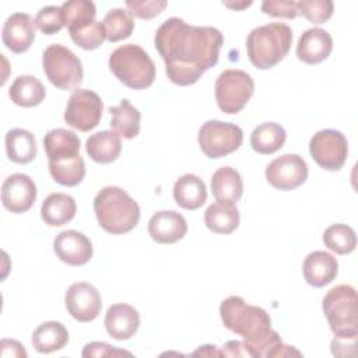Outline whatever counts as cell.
<instances>
[{"label": "cell", "mask_w": 358, "mask_h": 358, "mask_svg": "<svg viewBox=\"0 0 358 358\" xmlns=\"http://www.w3.org/2000/svg\"><path fill=\"white\" fill-rule=\"evenodd\" d=\"M154 45L165 62L168 78L186 87L218 63L224 35L214 27L189 25L182 18L171 17L158 27Z\"/></svg>", "instance_id": "6da1fadb"}, {"label": "cell", "mask_w": 358, "mask_h": 358, "mask_svg": "<svg viewBox=\"0 0 358 358\" xmlns=\"http://www.w3.org/2000/svg\"><path fill=\"white\" fill-rule=\"evenodd\" d=\"M220 316L228 330L245 338L253 358L302 355L282 343L278 333L271 329L270 316L263 308L248 305L238 295H231L221 302Z\"/></svg>", "instance_id": "7a4b0ae2"}, {"label": "cell", "mask_w": 358, "mask_h": 358, "mask_svg": "<svg viewBox=\"0 0 358 358\" xmlns=\"http://www.w3.org/2000/svg\"><path fill=\"white\" fill-rule=\"evenodd\" d=\"M94 211L99 225L112 235L130 232L140 220L137 201L117 186H105L96 193Z\"/></svg>", "instance_id": "3957f363"}, {"label": "cell", "mask_w": 358, "mask_h": 358, "mask_svg": "<svg viewBox=\"0 0 358 358\" xmlns=\"http://www.w3.org/2000/svg\"><path fill=\"white\" fill-rule=\"evenodd\" d=\"M292 29L284 22H270L256 27L246 39V49L250 63L267 70L280 63L289 52Z\"/></svg>", "instance_id": "277c9868"}, {"label": "cell", "mask_w": 358, "mask_h": 358, "mask_svg": "<svg viewBox=\"0 0 358 358\" xmlns=\"http://www.w3.org/2000/svg\"><path fill=\"white\" fill-rule=\"evenodd\" d=\"M109 69L116 78L131 90L148 88L155 80V64L138 45L116 48L109 56Z\"/></svg>", "instance_id": "5b68a950"}, {"label": "cell", "mask_w": 358, "mask_h": 358, "mask_svg": "<svg viewBox=\"0 0 358 358\" xmlns=\"http://www.w3.org/2000/svg\"><path fill=\"white\" fill-rule=\"evenodd\" d=\"M64 27H67L71 41L84 50H94L102 45L105 29L102 22L95 20L96 8L90 0H70L62 6Z\"/></svg>", "instance_id": "8992f818"}, {"label": "cell", "mask_w": 358, "mask_h": 358, "mask_svg": "<svg viewBox=\"0 0 358 358\" xmlns=\"http://www.w3.org/2000/svg\"><path fill=\"white\" fill-rule=\"evenodd\" d=\"M322 308L331 331L338 338H357L358 313L357 291L354 287L340 284L327 291Z\"/></svg>", "instance_id": "52a82bcc"}, {"label": "cell", "mask_w": 358, "mask_h": 358, "mask_svg": "<svg viewBox=\"0 0 358 358\" xmlns=\"http://www.w3.org/2000/svg\"><path fill=\"white\" fill-rule=\"evenodd\" d=\"M42 66L48 80L59 90H76L83 83L84 71L81 60L60 43L49 45L45 49Z\"/></svg>", "instance_id": "ba28073f"}, {"label": "cell", "mask_w": 358, "mask_h": 358, "mask_svg": "<svg viewBox=\"0 0 358 358\" xmlns=\"http://www.w3.org/2000/svg\"><path fill=\"white\" fill-rule=\"evenodd\" d=\"M215 101L218 108L228 115L241 112L255 91L249 73L238 69L224 70L215 80Z\"/></svg>", "instance_id": "9c48e42d"}, {"label": "cell", "mask_w": 358, "mask_h": 358, "mask_svg": "<svg viewBox=\"0 0 358 358\" xmlns=\"http://www.w3.org/2000/svg\"><path fill=\"white\" fill-rule=\"evenodd\" d=\"M197 141L208 158H222L242 145L243 131L234 123L207 120L199 129Z\"/></svg>", "instance_id": "30bf717a"}, {"label": "cell", "mask_w": 358, "mask_h": 358, "mask_svg": "<svg viewBox=\"0 0 358 358\" xmlns=\"http://www.w3.org/2000/svg\"><path fill=\"white\" fill-rule=\"evenodd\" d=\"M309 152L320 168L340 171L348 157V141L338 130H319L309 141Z\"/></svg>", "instance_id": "8fae6325"}, {"label": "cell", "mask_w": 358, "mask_h": 358, "mask_svg": "<svg viewBox=\"0 0 358 358\" xmlns=\"http://www.w3.org/2000/svg\"><path fill=\"white\" fill-rule=\"evenodd\" d=\"M103 103L101 96L91 90H74L67 101L64 122L80 131H90L101 122Z\"/></svg>", "instance_id": "7c38bea8"}, {"label": "cell", "mask_w": 358, "mask_h": 358, "mask_svg": "<svg viewBox=\"0 0 358 358\" xmlns=\"http://www.w3.org/2000/svg\"><path fill=\"white\" fill-rule=\"evenodd\" d=\"M267 182L278 190H292L308 179V165L298 154H284L266 168Z\"/></svg>", "instance_id": "4fadbf2b"}, {"label": "cell", "mask_w": 358, "mask_h": 358, "mask_svg": "<svg viewBox=\"0 0 358 358\" xmlns=\"http://www.w3.org/2000/svg\"><path fill=\"white\" fill-rule=\"evenodd\" d=\"M67 312L78 322H92L102 309L99 291L90 282L78 281L69 287L64 295Z\"/></svg>", "instance_id": "5bb4252c"}, {"label": "cell", "mask_w": 358, "mask_h": 358, "mask_svg": "<svg viewBox=\"0 0 358 358\" xmlns=\"http://www.w3.org/2000/svg\"><path fill=\"white\" fill-rule=\"evenodd\" d=\"M36 200V185L25 173H13L6 178L1 186V203L6 210L14 214L28 211Z\"/></svg>", "instance_id": "9a60e30c"}, {"label": "cell", "mask_w": 358, "mask_h": 358, "mask_svg": "<svg viewBox=\"0 0 358 358\" xmlns=\"http://www.w3.org/2000/svg\"><path fill=\"white\" fill-rule=\"evenodd\" d=\"M56 256L69 266H83L92 257V243L81 232L66 229L56 235L53 241Z\"/></svg>", "instance_id": "2e32d148"}, {"label": "cell", "mask_w": 358, "mask_h": 358, "mask_svg": "<svg viewBox=\"0 0 358 358\" xmlns=\"http://www.w3.org/2000/svg\"><path fill=\"white\" fill-rule=\"evenodd\" d=\"M48 164H69L80 158V138L67 129H52L43 137Z\"/></svg>", "instance_id": "e0dca14e"}, {"label": "cell", "mask_w": 358, "mask_h": 358, "mask_svg": "<svg viewBox=\"0 0 358 358\" xmlns=\"http://www.w3.org/2000/svg\"><path fill=\"white\" fill-rule=\"evenodd\" d=\"M35 22L31 15L27 13H14L11 14L4 25L1 32L3 43L7 49L14 53H24L28 50L35 41Z\"/></svg>", "instance_id": "ac0fdd59"}, {"label": "cell", "mask_w": 358, "mask_h": 358, "mask_svg": "<svg viewBox=\"0 0 358 358\" xmlns=\"http://www.w3.org/2000/svg\"><path fill=\"white\" fill-rule=\"evenodd\" d=\"M186 232L187 222L185 217L172 210L158 211L148 221V234L157 243H175L180 241Z\"/></svg>", "instance_id": "d6986e66"}, {"label": "cell", "mask_w": 358, "mask_h": 358, "mask_svg": "<svg viewBox=\"0 0 358 358\" xmlns=\"http://www.w3.org/2000/svg\"><path fill=\"white\" fill-rule=\"evenodd\" d=\"M140 327L138 312L127 303H115L105 315V329L108 334L119 341L131 338Z\"/></svg>", "instance_id": "ffe728a7"}, {"label": "cell", "mask_w": 358, "mask_h": 358, "mask_svg": "<svg viewBox=\"0 0 358 358\" xmlns=\"http://www.w3.org/2000/svg\"><path fill=\"white\" fill-rule=\"evenodd\" d=\"M302 271L303 278L309 285L322 288L336 278L338 263L333 255L324 250H315L305 257Z\"/></svg>", "instance_id": "44dd1931"}, {"label": "cell", "mask_w": 358, "mask_h": 358, "mask_svg": "<svg viewBox=\"0 0 358 358\" xmlns=\"http://www.w3.org/2000/svg\"><path fill=\"white\" fill-rule=\"evenodd\" d=\"M333 49L330 34L322 28H309L298 39L296 56L308 64H316L329 57Z\"/></svg>", "instance_id": "7402d4cb"}, {"label": "cell", "mask_w": 358, "mask_h": 358, "mask_svg": "<svg viewBox=\"0 0 358 358\" xmlns=\"http://www.w3.org/2000/svg\"><path fill=\"white\" fill-rule=\"evenodd\" d=\"M85 151L92 161L98 164H110L120 155V136L115 130H102L94 133L87 138Z\"/></svg>", "instance_id": "603a6c76"}, {"label": "cell", "mask_w": 358, "mask_h": 358, "mask_svg": "<svg viewBox=\"0 0 358 358\" xmlns=\"http://www.w3.org/2000/svg\"><path fill=\"white\" fill-rule=\"evenodd\" d=\"M173 199L185 210H197L207 200L206 185L197 175L185 173L173 185Z\"/></svg>", "instance_id": "cb8c5ba5"}, {"label": "cell", "mask_w": 358, "mask_h": 358, "mask_svg": "<svg viewBox=\"0 0 358 358\" xmlns=\"http://www.w3.org/2000/svg\"><path fill=\"white\" fill-rule=\"evenodd\" d=\"M76 211L77 204L70 194L50 193L42 203L41 217L49 227H62L74 218Z\"/></svg>", "instance_id": "d4e9b609"}, {"label": "cell", "mask_w": 358, "mask_h": 358, "mask_svg": "<svg viewBox=\"0 0 358 358\" xmlns=\"http://www.w3.org/2000/svg\"><path fill=\"white\" fill-rule=\"evenodd\" d=\"M211 192L217 201L236 203L243 193V182L239 172L231 166L217 169L211 176Z\"/></svg>", "instance_id": "484cf974"}, {"label": "cell", "mask_w": 358, "mask_h": 358, "mask_svg": "<svg viewBox=\"0 0 358 358\" xmlns=\"http://www.w3.org/2000/svg\"><path fill=\"white\" fill-rule=\"evenodd\" d=\"M239 210L235 203L215 201L204 213L206 227L215 234H231L239 225Z\"/></svg>", "instance_id": "4316f807"}, {"label": "cell", "mask_w": 358, "mask_h": 358, "mask_svg": "<svg viewBox=\"0 0 358 358\" xmlns=\"http://www.w3.org/2000/svg\"><path fill=\"white\" fill-rule=\"evenodd\" d=\"M69 341V331L60 322L49 320L39 324L32 333V345L41 354L62 350Z\"/></svg>", "instance_id": "83f0119b"}, {"label": "cell", "mask_w": 358, "mask_h": 358, "mask_svg": "<svg viewBox=\"0 0 358 358\" xmlns=\"http://www.w3.org/2000/svg\"><path fill=\"white\" fill-rule=\"evenodd\" d=\"M46 95L43 84L34 76L25 74L18 76L8 90V96L11 101L24 108H32L39 105Z\"/></svg>", "instance_id": "f1b7e54d"}, {"label": "cell", "mask_w": 358, "mask_h": 358, "mask_svg": "<svg viewBox=\"0 0 358 358\" xmlns=\"http://www.w3.org/2000/svg\"><path fill=\"white\" fill-rule=\"evenodd\" d=\"M285 138L287 133L281 124L267 122L253 129L250 134V145L256 152L270 155L284 145Z\"/></svg>", "instance_id": "f546056e"}, {"label": "cell", "mask_w": 358, "mask_h": 358, "mask_svg": "<svg viewBox=\"0 0 358 358\" xmlns=\"http://www.w3.org/2000/svg\"><path fill=\"white\" fill-rule=\"evenodd\" d=\"M112 120L110 127L124 138H134L140 133V110L130 103L129 99H122L117 106L109 108Z\"/></svg>", "instance_id": "4dcf8cb0"}, {"label": "cell", "mask_w": 358, "mask_h": 358, "mask_svg": "<svg viewBox=\"0 0 358 358\" xmlns=\"http://www.w3.org/2000/svg\"><path fill=\"white\" fill-rule=\"evenodd\" d=\"M7 157L17 164H28L36 157V143L31 131L25 129H11L6 134Z\"/></svg>", "instance_id": "1f68e13d"}, {"label": "cell", "mask_w": 358, "mask_h": 358, "mask_svg": "<svg viewBox=\"0 0 358 358\" xmlns=\"http://www.w3.org/2000/svg\"><path fill=\"white\" fill-rule=\"evenodd\" d=\"M105 38L109 42H117L131 35L134 29V20L129 10L116 7L106 13L102 21Z\"/></svg>", "instance_id": "d6a6232c"}, {"label": "cell", "mask_w": 358, "mask_h": 358, "mask_svg": "<svg viewBox=\"0 0 358 358\" xmlns=\"http://www.w3.org/2000/svg\"><path fill=\"white\" fill-rule=\"evenodd\" d=\"M323 242L327 249L337 255H348L357 246L355 231L347 224H333L326 228Z\"/></svg>", "instance_id": "836d02e7"}, {"label": "cell", "mask_w": 358, "mask_h": 358, "mask_svg": "<svg viewBox=\"0 0 358 358\" xmlns=\"http://www.w3.org/2000/svg\"><path fill=\"white\" fill-rule=\"evenodd\" d=\"M334 4L330 0H301L296 1L298 15L305 17L309 22L323 24L333 15Z\"/></svg>", "instance_id": "e575fe53"}, {"label": "cell", "mask_w": 358, "mask_h": 358, "mask_svg": "<svg viewBox=\"0 0 358 358\" xmlns=\"http://www.w3.org/2000/svg\"><path fill=\"white\" fill-rule=\"evenodd\" d=\"M35 25L45 35H53L64 27V18L62 7L59 6H46L42 7L34 20Z\"/></svg>", "instance_id": "d590c367"}, {"label": "cell", "mask_w": 358, "mask_h": 358, "mask_svg": "<svg viewBox=\"0 0 358 358\" xmlns=\"http://www.w3.org/2000/svg\"><path fill=\"white\" fill-rule=\"evenodd\" d=\"M124 4L131 15L150 20L161 14L168 3L165 0H126Z\"/></svg>", "instance_id": "8d00e7d4"}, {"label": "cell", "mask_w": 358, "mask_h": 358, "mask_svg": "<svg viewBox=\"0 0 358 358\" xmlns=\"http://www.w3.org/2000/svg\"><path fill=\"white\" fill-rule=\"evenodd\" d=\"M262 11L274 18L294 20L298 15L296 1L294 0H264Z\"/></svg>", "instance_id": "74e56055"}, {"label": "cell", "mask_w": 358, "mask_h": 358, "mask_svg": "<svg viewBox=\"0 0 358 358\" xmlns=\"http://www.w3.org/2000/svg\"><path fill=\"white\" fill-rule=\"evenodd\" d=\"M83 357H119V355H131V352L124 351V350H117L113 345H109L108 343H101V341H92L88 343L83 352Z\"/></svg>", "instance_id": "f35d334b"}, {"label": "cell", "mask_w": 358, "mask_h": 358, "mask_svg": "<svg viewBox=\"0 0 358 358\" xmlns=\"http://www.w3.org/2000/svg\"><path fill=\"white\" fill-rule=\"evenodd\" d=\"M224 357H252L249 345L246 341H238V340H231L225 343L222 348Z\"/></svg>", "instance_id": "ab89813d"}, {"label": "cell", "mask_w": 358, "mask_h": 358, "mask_svg": "<svg viewBox=\"0 0 358 358\" xmlns=\"http://www.w3.org/2000/svg\"><path fill=\"white\" fill-rule=\"evenodd\" d=\"M0 347H1V355L3 357H22L25 358L27 357V351L24 350V347L15 341V340H8V338H4L1 340L0 343Z\"/></svg>", "instance_id": "60d3db41"}, {"label": "cell", "mask_w": 358, "mask_h": 358, "mask_svg": "<svg viewBox=\"0 0 358 358\" xmlns=\"http://www.w3.org/2000/svg\"><path fill=\"white\" fill-rule=\"evenodd\" d=\"M192 355L193 357H197V355H203V357H222L224 354L215 345L206 344V345H201L200 348H197Z\"/></svg>", "instance_id": "b9f144b4"}, {"label": "cell", "mask_w": 358, "mask_h": 358, "mask_svg": "<svg viewBox=\"0 0 358 358\" xmlns=\"http://www.w3.org/2000/svg\"><path fill=\"white\" fill-rule=\"evenodd\" d=\"M252 4V1H248V3H225V6L227 7H231V8H243V7H248V6H250Z\"/></svg>", "instance_id": "7bdbcfd3"}]
</instances>
